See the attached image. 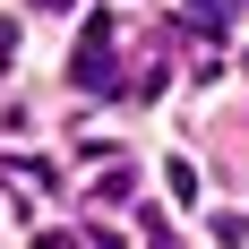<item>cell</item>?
I'll use <instances>...</instances> for the list:
<instances>
[{"mask_svg": "<svg viewBox=\"0 0 249 249\" xmlns=\"http://www.w3.org/2000/svg\"><path fill=\"white\" fill-rule=\"evenodd\" d=\"M69 77L86 86V95H103L112 77H121V52H112V9H86V26H77V60Z\"/></svg>", "mask_w": 249, "mask_h": 249, "instance_id": "obj_1", "label": "cell"}, {"mask_svg": "<svg viewBox=\"0 0 249 249\" xmlns=\"http://www.w3.org/2000/svg\"><path fill=\"white\" fill-rule=\"evenodd\" d=\"M232 9H241V0H189V18H198V26H224Z\"/></svg>", "mask_w": 249, "mask_h": 249, "instance_id": "obj_2", "label": "cell"}]
</instances>
